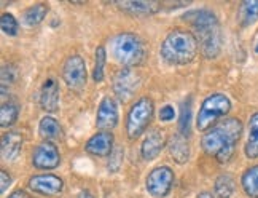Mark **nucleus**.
I'll return each instance as SVG.
<instances>
[{"label": "nucleus", "mask_w": 258, "mask_h": 198, "mask_svg": "<svg viewBox=\"0 0 258 198\" xmlns=\"http://www.w3.org/2000/svg\"><path fill=\"white\" fill-rule=\"evenodd\" d=\"M231 111V101L230 97L222 94V93H215L207 96L203 104L200 112L196 117V126L200 131H207L211 130V126L215 125L217 120H220L222 117L228 115Z\"/></svg>", "instance_id": "5"}, {"label": "nucleus", "mask_w": 258, "mask_h": 198, "mask_svg": "<svg viewBox=\"0 0 258 198\" xmlns=\"http://www.w3.org/2000/svg\"><path fill=\"white\" fill-rule=\"evenodd\" d=\"M242 134V123L237 118H225L203 136V151L215 157L220 163L231 160L237 141Z\"/></svg>", "instance_id": "1"}, {"label": "nucleus", "mask_w": 258, "mask_h": 198, "mask_svg": "<svg viewBox=\"0 0 258 198\" xmlns=\"http://www.w3.org/2000/svg\"><path fill=\"white\" fill-rule=\"evenodd\" d=\"M18 114L19 109L15 103H4L2 111H0V125H2V128L12 126L18 120Z\"/></svg>", "instance_id": "25"}, {"label": "nucleus", "mask_w": 258, "mask_h": 198, "mask_svg": "<svg viewBox=\"0 0 258 198\" xmlns=\"http://www.w3.org/2000/svg\"><path fill=\"white\" fill-rule=\"evenodd\" d=\"M139 86H141V77L133 69H121L113 78V91L116 97L123 103L129 101L134 96Z\"/></svg>", "instance_id": "10"}, {"label": "nucleus", "mask_w": 258, "mask_h": 198, "mask_svg": "<svg viewBox=\"0 0 258 198\" xmlns=\"http://www.w3.org/2000/svg\"><path fill=\"white\" fill-rule=\"evenodd\" d=\"M86 152L96 157H107L113 152V134L108 131H99L89 137L85 145Z\"/></svg>", "instance_id": "15"}, {"label": "nucleus", "mask_w": 258, "mask_h": 198, "mask_svg": "<svg viewBox=\"0 0 258 198\" xmlns=\"http://www.w3.org/2000/svg\"><path fill=\"white\" fill-rule=\"evenodd\" d=\"M164 147V136L161 131L158 130H153L150 131L145 139L142 141V145H141V154H142V158L147 162H152L155 158L161 154Z\"/></svg>", "instance_id": "16"}, {"label": "nucleus", "mask_w": 258, "mask_h": 198, "mask_svg": "<svg viewBox=\"0 0 258 198\" xmlns=\"http://www.w3.org/2000/svg\"><path fill=\"white\" fill-rule=\"evenodd\" d=\"M174 179H175L174 171L169 166H158L147 176L145 181L147 192L155 198H164L166 195H169Z\"/></svg>", "instance_id": "7"}, {"label": "nucleus", "mask_w": 258, "mask_h": 198, "mask_svg": "<svg viewBox=\"0 0 258 198\" xmlns=\"http://www.w3.org/2000/svg\"><path fill=\"white\" fill-rule=\"evenodd\" d=\"M16 80V71L13 69V66H4L2 67V90H5L7 88V82H8V85L12 83V82H15Z\"/></svg>", "instance_id": "29"}, {"label": "nucleus", "mask_w": 258, "mask_h": 198, "mask_svg": "<svg viewBox=\"0 0 258 198\" xmlns=\"http://www.w3.org/2000/svg\"><path fill=\"white\" fill-rule=\"evenodd\" d=\"M8 198H27V193L24 190H21V189H18V190H15L12 195H10Z\"/></svg>", "instance_id": "32"}, {"label": "nucleus", "mask_w": 258, "mask_h": 198, "mask_svg": "<svg viewBox=\"0 0 258 198\" xmlns=\"http://www.w3.org/2000/svg\"><path fill=\"white\" fill-rule=\"evenodd\" d=\"M200 43L195 34L177 29L166 35L161 45V56L166 63L172 66L190 64L198 55Z\"/></svg>", "instance_id": "3"}, {"label": "nucleus", "mask_w": 258, "mask_h": 198, "mask_svg": "<svg viewBox=\"0 0 258 198\" xmlns=\"http://www.w3.org/2000/svg\"><path fill=\"white\" fill-rule=\"evenodd\" d=\"M61 163V155H59V148L51 141H43L34 148L32 154V165L37 170H54Z\"/></svg>", "instance_id": "9"}, {"label": "nucleus", "mask_w": 258, "mask_h": 198, "mask_svg": "<svg viewBox=\"0 0 258 198\" xmlns=\"http://www.w3.org/2000/svg\"><path fill=\"white\" fill-rule=\"evenodd\" d=\"M200 198H214L209 192H203L201 195H200Z\"/></svg>", "instance_id": "34"}, {"label": "nucleus", "mask_w": 258, "mask_h": 198, "mask_svg": "<svg viewBox=\"0 0 258 198\" xmlns=\"http://www.w3.org/2000/svg\"><path fill=\"white\" fill-rule=\"evenodd\" d=\"M38 128H40V136L45 141H56L62 137V128L53 117H43Z\"/></svg>", "instance_id": "19"}, {"label": "nucleus", "mask_w": 258, "mask_h": 198, "mask_svg": "<svg viewBox=\"0 0 258 198\" xmlns=\"http://www.w3.org/2000/svg\"><path fill=\"white\" fill-rule=\"evenodd\" d=\"M190 120H191V99L182 103L180 107V122H178V128H180V134L185 137L190 134Z\"/></svg>", "instance_id": "26"}, {"label": "nucleus", "mask_w": 258, "mask_h": 198, "mask_svg": "<svg viewBox=\"0 0 258 198\" xmlns=\"http://www.w3.org/2000/svg\"><path fill=\"white\" fill-rule=\"evenodd\" d=\"M118 123V104L113 97L105 96L102 103L99 104L97 115H96V125L101 131L110 133Z\"/></svg>", "instance_id": "11"}, {"label": "nucleus", "mask_w": 258, "mask_h": 198, "mask_svg": "<svg viewBox=\"0 0 258 198\" xmlns=\"http://www.w3.org/2000/svg\"><path fill=\"white\" fill-rule=\"evenodd\" d=\"M0 177H2V187H0V190L5 192L10 187V184H12V176H10L7 171H2L0 173Z\"/></svg>", "instance_id": "31"}, {"label": "nucleus", "mask_w": 258, "mask_h": 198, "mask_svg": "<svg viewBox=\"0 0 258 198\" xmlns=\"http://www.w3.org/2000/svg\"><path fill=\"white\" fill-rule=\"evenodd\" d=\"M169 154L177 163H185L188 158H190V145H188V141L183 134H175L171 137L169 142Z\"/></svg>", "instance_id": "18"}, {"label": "nucleus", "mask_w": 258, "mask_h": 198, "mask_svg": "<svg viewBox=\"0 0 258 198\" xmlns=\"http://www.w3.org/2000/svg\"><path fill=\"white\" fill-rule=\"evenodd\" d=\"M77 198H96V196L91 192H89V190H82L80 193H78Z\"/></svg>", "instance_id": "33"}, {"label": "nucleus", "mask_w": 258, "mask_h": 198, "mask_svg": "<svg viewBox=\"0 0 258 198\" xmlns=\"http://www.w3.org/2000/svg\"><path fill=\"white\" fill-rule=\"evenodd\" d=\"M40 107L49 114L59 109V85L54 77H48L40 88Z\"/></svg>", "instance_id": "14"}, {"label": "nucleus", "mask_w": 258, "mask_h": 198, "mask_svg": "<svg viewBox=\"0 0 258 198\" xmlns=\"http://www.w3.org/2000/svg\"><path fill=\"white\" fill-rule=\"evenodd\" d=\"M245 155L249 158H258V112L249 120V139L245 142Z\"/></svg>", "instance_id": "20"}, {"label": "nucleus", "mask_w": 258, "mask_h": 198, "mask_svg": "<svg viewBox=\"0 0 258 198\" xmlns=\"http://www.w3.org/2000/svg\"><path fill=\"white\" fill-rule=\"evenodd\" d=\"M116 7L121 12L134 16H150L163 8L160 2H153V0H123V2H116Z\"/></svg>", "instance_id": "13"}, {"label": "nucleus", "mask_w": 258, "mask_h": 198, "mask_svg": "<svg viewBox=\"0 0 258 198\" xmlns=\"http://www.w3.org/2000/svg\"><path fill=\"white\" fill-rule=\"evenodd\" d=\"M255 52H256V53H258V45H256V48H255Z\"/></svg>", "instance_id": "35"}, {"label": "nucleus", "mask_w": 258, "mask_h": 198, "mask_svg": "<svg viewBox=\"0 0 258 198\" xmlns=\"http://www.w3.org/2000/svg\"><path fill=\"white\" fill-rule=\"evenodd\" d=\"M214 193L218 198H231V195L234 193V181H233V177L228 176V174L218 176L215 184H214Z\"/></svg>", "instance_id": "24"}, {"label": "nucleus", "mask_w": 258, "mask_h": 198, "mask_svg": "<svg viewBox=\"0 0 258 198\" xmlns=\"http://www.w3.org/2000/svg\"><path fill=\"white\" fill-rule=\"evenodd\" d=\"M174 117H175V111L172 106L167 104L160 109V120L161 122H171V120H174Z\"/></svg>", "instance_id": "30"}, {"label": "nucleus", "mask_w": 258, "mask_h": 198, "mask_svg": "<svg viewBox=\"0 0 258 198\" xmlns=\"http://www.w3.org/2000/svg\"><path fill=\"white\" fill-rule=\"evenodd\" d=\"M153 112L155 107L150 97H141L133 104L126 118V133L129 139H137L147 130L153 118Z\"/></svg>", "instance_id": "6"}, {"label": "nucleus", "mask_w": 258, "mask_h": 198, "mask_svg": "<svg viewBox=\"0 0 258 198\" xmlns=\"http://www.w3.org/2000/svg\"><path fill=\"white\" fill-rule=\"evenodd\" d=\"M23 136L18 131H10L2 137V157L8 162H13L18 158L23 148Z\"/></svg>", "instance_id": "17"}, {"label": "nucleus", "mask_w": 258, "mask_h": 198, "mask_svg": "<svg viewBox=\"0 0 258 198\" xmlns=\"http://www.w3.org/2000/svg\"><path fill=\"white\" fill-rule=\"evenodd\" d=\"M237 19H239V24L242 27H247L253 24L255 21H258V0H247V2H242L239 7Z\"/></svg>", "instance_id": "21"}, {"label": "nucleus", "mask_w": 258, "mask_h": 198, "mask_svg": "<svg viewBox=\"0 0 258 198\" xmlns=\"http://www.w3.org/2000/svg\"><path fill=\"white\" fill-rule=\"evenodd\" d=\"M29 189L42 195H57L64 189V182L54 174H37L29 181Z\"/></svg>", "instance_id": "12"}, {"label": "nucleus", "mask_w": 258, "mask_h": 198, "mask_svg": "<svg viewBox=\"0 0 258 198\" xmlns=\"http://www.w3.org/2000/svg\"><path fill=\"white\" fill-rule=\"evenodd\" d=\"M48 13V5L46 4H34L32 7H29L24 15H23V23L29 27H34L40 24L45 16Z\"/></svg>", "instance_id": "22"}, {"label": "nucleus", "mask_w": 258, "mask_h": 198, "mask_svg": "<svg viewBox=\"0 0 258 198\" xmlns=\"http://www.w3.org/2000/svg\"><path fill=\"white\" fill-rule=\"evenodd\" d=\"M183 19L193 26L201 53L209 59L218 56L223 40L220 23L215 13L211 10H196V12H188Z\"/></svg>", "instance_id": "2"}, {"label": "nucleus", "mask_w": 258, "mask_h": 198, "mask_svg": "<svg viewBox=\"0 0 258 198\" xmlns=\"http://www.w3.org/2000/svg\"><path fill=\"white\" fill-rule=\"evenodd\" d=\"M104 67H105V48L99 46L96 49V64L93 71V80L96 83L104 80Z\"/></svg>", "instance_id": "27"}, {"label": "nucleus", "mask_w": 258, "mask_h": 198, "mask_svg": "<svg viewBox=\"0 0 258 198\" xmlns=\"http://www.w3.org/2000/svg\"><path fill=\"white\" fill-rule=\"evenodd\" d=\"M112 55L123 69H131L144 63L145 59V45L136 34L123 32L112 38L110 43Z\"/></svg>", "instance_id": "4"}, {"label": "nucleus", "mask_w": 258, "mask_h": 198, "mask_svg": "<svg viewBox=\"0 0 258 198\" xmlns=\"http://www.w3.org/2000/svg\"><path fill=\"white\" fill-rule=\"evenodd\" d=\"M62 80L72 91H82L86 86L88 72L82 56L74 55L71 58H67V61L64 63L62 67Z\"/></svg>", "instance_id": "8"}, {"label": "nucleus", "mask_w": 258, "mask_h": 198, "mask_svg": "<svg viewBox=\"0 0 258 198\" xmlns=\"http://www.w3.org/2000/svg\"><path fill=\"white\" fill-rule=\"evenodd\" d=\"M0 26H2V31H4L7 35L15 37V35L18 34L19 24H18L16 18H15L12 13H4V15H2V18H0Z\"/></svg>", "instance_id": "28"}, {"label": "nucleus", "mask_w": 258, "mask_h": 198, "mask_svg": "<svg viewBox=\"0 0 258 198\" xmlns=\"http://www.w3.org/2000/svg\"><path fill=\"white\" fill-rule=\"evenodd\" d=\"M242 189L249 196L258 198V165L250 166L242 174Z\"/></svg>", "instance_id": "23"}]
</instances>
